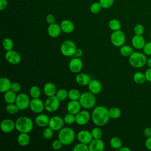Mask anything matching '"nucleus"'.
Here are the masks:
<instances>
[{
  "label": "nucleus",
  "instance_id": "nucleus-1",
  "mask_svg": "<svg viewBox=\"0 0 151 151\" xmlns=\"http://www.w3.org/2000/svg\"><path fill=\"white\" fill-rule=\"evenodd\" d=\"M91 119L96 126H103L108 123L110 119L109 110L103 106H96L91 113Z\"/></svg>",
  "mask_w": 151,
  "mask_h": 151
},
{
  "label": "nucleus",
  "instance_id": "nucleus-2",
  "mask_svg": "<svg viewBox=\"0 0 151 151\" xmlns=\"http://www.w3.org/2000/svg\"><path fill=\"white\" fill-rule=\"evenodd\" d=\"M15 129L20 133H29L32 131L34 127L32 120L27 116H21L15 122Z\"/></svg>",
  "mask_w": 151,
  "mask_h": 151
},
{
  "label": "nucleus",
  "instance_id": "nucleus-3",
  "mask_svg": "<svg viewBox=\"0 0 151 151\" xmlns=\"http://www.w3.org/2000/svg\"><path fill=\"white\" fill-rule=\"evenodd\" d=\"M76 138V134L73 129L68 127H63L59 130L58 139L61 142L63 145L71 144Z\"/></svg>",
  "mask_w": 151,
  "mask_h": 151
},
{
  "label": "nucleus",
  "instance_id": "nucleus-4",
  "mask_svg": "<svg viewBox=\"0 0 151 151\" xmlns=\"http://www.w3.org/2000/svg\"><path fill=\"white\" fill-rule=\"evenodd\" d=\"M78 101L82 107L90 109L94 107L96 105V97L94 94L90 91H86L81 94Z\"/></svg>",
  "mask_w": 151,
  "mask_h": 151
},
{
  "label": "nucleus",
  "instance_id": "nucleus-5",
  "mask_svg": "<svg viewBox=\"0 0 151 151\" xmlns=\"http://www.w3.org/2000/svg\"><path fill=\"white\" fill-rule=\"evenodd\" d=\"M147 61V58L146 55L140 52H133L129 57V62L130 65L136 68H139L143 67Z\"/></svg>",
  "mask_w": 151,
  "mask_h": 151
},
{
  "label": "nucleus",
  "instance_id": "nucleus-6",
  "mask_svg": "<svg viewBox=\"0 0 151 151\" xmlns=\"http://www.w3.org/2000/svg\"><path fill=\"white\" fill-rule=\"evenodd\" d=\"M76 48V45L73 41L70 40H66L61 43L60 46V51L64 56L71 57L74 55Z\"/></svg>",
  "mask_w": 151,
  "mask_h": 151
},
{
  "label": "nucleus",
  "instance_id": "nucleus-7",
  "mask_svg": "<svg viewBox=\"0 0 151 151\" xmlns=\"http://www.w3.org/2000/svg\"><path fill=\"white\" fill-rule=\"evenodd\" d=\"M110 41L111 44L116 47H122L126 41L124 33L121 31V29L113 31L110 35Z\"/></svg>",
  "mask_w": 151,
  "mask_h": 151
},
{
  "label": "nucleus",
  "instance_id": "nucleus-8",
  "mask_svg": "<svg viewBox=\"0 0 151 151\" xmlns=\"http://www.w3.org/2000/svg\"><path fill=\"white\" fill-rule=\"evenodd\" d=\"M60 101L55 96L48 97L44 103L45 109L50 113L54 112L58 109Z\"/></svg>",
  "mask_w": 151,
  "mask_h": 151
},
{
  "label": "nucleus",
  "instance_id": "nucleus-9",
  "mask_svg": "<svg viewBox=\"0 0 151 151\" xmlns=\"http://www.w3.org/2000/svg\"><path fill=\"white\" fill-rule=\"evenodd\" d=\"M30 101L29 96L26 93H21L17 95L15 103L19 110H24L29 107Z\"/></svg>",
  "mask_w": 151,
  "mask_h": 151
},
{
  "label": "nucleus",
  "instance_id": "nucleus-10",
  "mask_svg": "<svg viewBox=\"0 0 151 151\" xmlns=\"http://www.w3.org/2000/svg\"><path fill=\"white\" fill-rule=\"evenodd\" d=\"M64 123V119L59 116H54L50 119L48 127L54 131H59L63 127Z\"/></svg>",
  "mask_w": 151,
  "mask_h": 151
},
{
  "label": "nucleus",
  "instance_id": "nucleus-11",
  "mask_svg": "<svg viewBox=\"0 0 151 151\" xmlns=\"http://www.w3.org/2000/svg\"><path fill=\"white\" fill-rule=\"evenodd\" d=\"M29 107L33 113L39 114L41 113L45 109L44 103L40 98L32 99L30 101Z\"/></svg>",
  "mask_w": 151,
  "mask_h": 151
},
{
  "label": "nucleus",
  "instance_id": "nucleus-12",
  "mask_svg": "<svg viewBox=\"0 0 151 151\" xmlns=\"http://www.w3.org/2000/svg\"><path fill=\"white\" fill-rule=\"evenodd\" d=\"M90 118L91 115L87 110H80L76 114V123L80 126H84L89 122Z\"/></svg>",
  "mask_w": 151,
  "mask_h": 151
},
{
  "label": "nucleus",
  "instance_id": "nucleus-13",
  "mask_svg": "<svg viewBox=\"0 0 151 151\" xmlns=\"http://www.w3.org/2000/svg\"><path fill=\"white\" fill-rule=\"evenodd\" d=\"M5 58L9 63L14 65L19 64L21 60V55L13 50L7 51L5 54Z\"/></svg>",
  "mask_w": 151,
  "mask_h": 151
},
{
  "label": "nucleus",
  "instance_id": "nucleus-14",
  "mask_svg": "<svg viewBox=\"0 0 151 151\" xmlns=\"http://www.w3.org/2000/svg\"><path fill=\"white\" fill-rule=\"evenodd\" d=\"M83 63L80 58L74 57L72 58L68 64V68L71 72L73 73H78L82 70Z\"/></svg>",
  "mask_w": 151,
  "mask_h": 151
},
{
  "label": "nucleus",
  "instance_id": "nucleus-15",
  "mask_svg": "<svg viewBox=\"0 0 151 151\" xmlns=\"http://www.w3.org/2000/svg\"><path fill=\"white\" fill-rule=\"evenodd\" d=\"M77 139L79 142L88 145L93 140V137L91 132L87 130H81L77 133Z\"/></svg>",
  "mask_w": 151,
  "mask_h": 151
},
{
  "label": "nucleus",
  "instance_id": "nucleus-16",
  "mask_svg": "<svg viewBox=\"0 0 151 151\" xmlns=\"http://www.w3.org/2000/svg\"><path fill=\"white\" fill-rule=\"evenodd\" d=\"M0 127L3 132L8 133L12 132L14 129H15V123L11 119H5L1 122Z\"/></svg>",
  "mask_w": 151,
  "mask_h": 151
},
{
  "label": "nucleus",
  "instance_id": "nucleus-17",
  "mask_svg": "<svg viewBox=\"0 0 151 151\" xmlns=\"http://www.w3.org/2000/svg\"><path fill=\"white\" fill-rule=\"evenodd\" d=\"M88 145L89 151H103L104 149V143L101 139H93Z\"/></svg>",
  "mask_w": 151,
  "mask_h": 151
},
{
  "label": "nucleus",
  "instance_id": "nucleus-18",
  "mask_svg": "<svg viewBox=\"0 0 151 151\" xmlns=\"http://www.w3.org/2000/svg\"><path fill=\"white\" fill-rule=\"evenodd\" d=\"M81 106L78 100H70L67 104V111L68 113L77 114L80 110Z\"/></svg>",
  "mask_w": 151,
  "mask_h": 151
},
{
  "label": "nucleus",
  "instance_id": "nucleus-19",
  "mask_svg": "<svg viewBox=\"0 0 151 151\" xmlns=\"http://www.w3.org/2000/svg\"><path fill=\"white\" fill-rule=\"evenodd\" d=\"M87 86L89 91L94 94L100 93L102 90V84L97 79L91 80Z\"/></svg>",
  "mask_w": 151,
  "mask_h": 151
},
{
  "label": "nucleus",
  "instance_id": "nucleus-20",
  "mask_svg": "<svg viewBox=\"0 0 151 151\" xmlns=\"http://www.w3.org/2000/svg\"><path fill=\"white\" fill-rule=\"evenodd\" d=\"M145 43V40L144 37L142 36V35L135 34L132 38V46L136 49H143Z\"/></svg>",
  "mask_w": 151,
  "mask_h": 151
},
{
  "label": "nucleus",
  "instance_id": "nucleus-21",
  "mask_svg": "<svg viewBox=\"0 0 151 151\" xmlns=\"http://www.w3.org/2000/svg\"><path fill=\"white\" fill-rule=\"evenodd\" d=\"M50 117L45 114L39 113L35 118V124L41 127H44L48 126L50 122Z\"/></svg>",
  "mask_w": 151,
  "mask_h": 151
},
{
  "label": "nucleus",
  "instance_id": "nucleus-22",
  "mask_svg": "<svg viewBox=\"0 0 151 151\" xmlns=\"http://www.w3.org/2000/svg\"><path fill=\"white\" fill-rule=\"evenodd\" d=\"M61 32L60 25L57 23L50 24L47 28V32L48 35L52 38L58 37Z\"/></svg>",
  "mask_w": 151,
  "mask_h": 151
},
{
  "label": "nucleus",
  "instance_id": "nucleus-23",
  "mask_svg": "<svg viewBox=\"0 0 151 151\" xmlns=\"http://www.w3.org/2000/svg\"><path fill=\"white\" fill-rule=\"evenodd\" d=\"M61 31L66 33H71L74 29V25L72 21L68 19H64L62 21L60 24Z\"/></svg>",
  "mask_w": 151,
  "mask_h": 151
},
{
  "label": "nucleus",
  "instance_id": "nucleus-24",
  "mask_svg": "<svg viewBox=\"0 0 151 151\" xmlns=\"http://www.w3.org/2000/svg\"><path fill=\"white\" fill-rule=\"evenodd\" d=\"M43 91L44 94L47 97L55 96L57 92V88L54 83L51 82H48L44 84L43 87Z\"/></svg>",
  "mask_w": 151,
  "mask_h": 151
},
{
  "label": "nucleus",
  "instance_id": "nucleus-25",
  "mask_svg": "<svg viewBox=\"0 0 151 151\" xmlns=\"http://www.w3.org/2000/svg\"><path fill=\"white\" fill-rule=\"evenodd\" d=\"M76 82L81 86H86L88 84L91 78L90 77L85 73H79L76 76Z\"/></svg>",
  "mask_w": 151,
  "mask_h": 151
},
{
  "label": "nucleus",
  "instance_id": "nucleus-26",
  "mask_svg": "<svg viewBox=\"0 0 151 151\" xmlns=\"http://www.w3.org/2000/svg\"><path fill=\"white\" fill-rule=\"evenodd\" d=\"M12 83L10 80L6 77H1L0 78V91L1 93H5L11 90Z\"/></svg>",
  "mask_w": 151,
  "mask_h": 151
},
{
  "label": "nucleus",
  "instance_id": "nucleus-27",
  "mask_svg": "<svg viewBox=\"0 0 151 151\" xmlns=\"http://www.w3.org/2000/svg\"><path fill=\"white\" fill-rule=\"evenodd\" d=\"M30 137L27 133H20L17 137V142L21 146H25L29 144Z\"/></svg>",
  "mask_w": 151,
  "mask_h": 151
},
{
  "label": "nucleus",
  "instance_id": "nucleus-28",
  "mask_svg": "<svg viewBox=\"0 0 151 151\" xmlns=\"http://www.w3.org/2000/svg\"><path fill=\"white\" fill-rule=\"evenodd\" d=\"M17 95H16V93H15L11 90H9L5 93L4 99L5 101L7 104L15 103L17 99Z\"/></svg>",
  "mask_w": 151,
  "mask_h": 151
},
{
  "label": "nucleus",
  "instance_id": "nucleus-29",
  "mask_svg": "<svg viewBox=\"0 0 151 151\" xmlns=\"http://www.w3.org/2000/svg\"><path fill=\"white\" fill-rule=\"evenodd\" d=\"M109 144L112 149L117 150H119V149L122 147V141L121 139L117 136L111 137L110 140Z\"/></svg>",
  "mask_w": 151,
  "mask_h": 151
},
{
  "label": "nucleus",
  "instance_id": "nucleus-30",
  "mask_svg": "<svg viewBox=\"0 0 151 151\" xmlns=\"http://www.w3.org/2000/svg\"><path fill=\"white\" fill-rule=\"evenodd\" d=\"M133 48L129 45H123L120 47V53L123 57H129L133 52Z\"/></svg>",
  "mask_w": 151,
  "mask_h": 151
},
{
  "label": "nucleus",
  "instance_id": "nucleus-31",
  "mask_svg": "<svg viewBox=\"0 0 151 151\" xmlns=\"http://www.w3.org/2000/svg\"><path fill=\"white\" fill-rule=\"evenodd\" d=\"M109 28L113 31H118L121 29L120 22L117 19H111L109 21Z\"/></svg>",
  "mask_w": 151,
  "mask_h": 151
},
{
  "label": "nucleus",
  "instance_id": "nucleus-32",
  "mask_svg": "<svg viewBox=\"0 0 151 151\" xmlns=\"http://www.w3.org/2000/svg\"><path fill=\"white\" fill-rule=\"evenodd\" d=\"M133 80L137 84H142L146 81L145 74L141 72L135 73L133 76Z\"/></svg>",
  "mask_w": 151,
  "mask_h": 151
},
{
  "label": "nucleus",
  "instance_id": "nucleus-33",
  "mask_svg": "<svg viewBox=\"0 0 151 151\" xmlns=\"http://www.w3.org/2000/svg\"><path fill=\"white\" fill-rule=\"evenodd\" d=\"M81 94L80 91L76 88H71L68 91V98L70 100H78Z\"/></svg>",
  "mask_w": 151,
  "mask_h": 151
},
{
  "label": "nucleus",
  "instance_id": "nucleus-34",
  "mask_svg": "<svg viewBox=\"0 0 151 151\" xmlns=\"http://www.w3.org/2000/svg\"><path fill=\"white\" fill-rule=\"evenodd\" d=\"M109 114L110 118L112 119H117L121 115V110L117 107H113L109 110Z\"/></svg>",
  "mask_w": 151,
  "mask_h": 151
},
{
  "label": "nucleus",
  "instance_id": "nucleus-35",
  "mask_svg": "<svg viewBox=\"0 0 151 151\" xmlns=\"http://www.w3.org/2000/svg\"><path fill=\"white\" fill-rule=\"evenodd\" d=\"M41 91L40 87H38L37 86H32L30 88L29 91V94L32 99L40 98L41 96Z\"/></svg>",
  "mask_w": 151,
  "mask_h": 151
},
{
  "label": "nucleus",
  "instance_id": "nucleus-36",
  "mask_svg": "<svg viewBox=\"0 0 151 151\" xmlns=\"http://www.w3.org/2000/svg\"><path fill=\"white\" fill-rule=\"evenodd\" d=\"M2 46L6 51L12 50L14 47V42L9 38H5L2 41Z\"/></svg>",
  "mask_w": 151,
  "mask_h": 151
},
{
  "label": "nucleus",
  "instance_id": "nucleus-37",
  "mask_svg": "<svg viewBox=\"0 0 151 151\" xmlns=\"http://www.w3.org/2000/svg\"><path fill=\"white\" fill-rule=\"evenodd\" d=\"M5 110L9 114H15L18 112L19 110L15 103H10L6 105Z\"/></svg>",
  "mask_w": 151,
  "mask_h": 151
},
{
  "label": "nucleus",
  "instance_id": "nucleus-38",
  "mask_svg": "<svg viewBox=\"0 0 151 151\" xmlns=\"http://www.w3.org/2000/svg\"><path fill=\"white\" fill-rule=\"evenodd\" d=\"M55 96L60 101H64L68 97V91L64 88H60L57 91Z\"/></svg>",
  "mask_w": 151,
  "mask_h": 151
},
{
  "label": "nucleus",
  "instance_id": "nucleus-39",
  "mask_svg": "<svg viewBox=\"0 0 151 151\" xmlns=\"http://www.w3.org/2000/svg\"><path fill=\"white\" fill-rule=\"evenodd\" d=\"M102 9V7L99 2H95L91 4L90 6V11L92 14H97L99 13Z\"/></svg>",
  "mask_w": 151,
  "mask_h": 151
},
{
  "label": "nucleus",
  "instance_id": "nucleus-40",
  "mask_svg": "<svg viewBox=\"0 0 151 151\" xmlns=\"http://www.w3.org/2000/svg\"><path fill=\"white\" fill-rule=\"evenodd\" d=\"M64 123L67 124H73L76 123V115L68 113L64 117Z\"/></svg>",
  "mask_w": 151,
  "mask_h": 151
},
{
  "label": "nucleus",
  "instance_id": "nucleus-41",
  "mask_svg": "<svg viewBox=\"0 0 151 151\" xmlns=\"http://www.w3.org/2000/svg\"><path fill=\"white\" fill-rule=\"evenodd\" d=\"M73 151H89L88 145L87 144L79 142L78 143L76 144L73 149Z\"/></svg>",
  "mask_w": 151,
  "mask_h": 151
},
{
  "label": "nucleus",
  "instance_id": "nucleus-42",
  "mask_svg": "<svg viewBox=\"0 0 151 151\" xmlns=\"http://www.w3.org/2000/svg\"><path fill=\"white\" fill-rule=\"evenodd\" d=\"M91 133L93 139H101L103 136V131L100 127H94Z\"/></svg>",
  "mask_w": 151,
  "mask_h": 151
},
{
  "label": "nucleus",
  "instance_id": "nucleus-43",
  "mask_svg": "<svg viewBox=\"0 0 151 151\" xmlns=\"http://www.w3.org/2000/svg\"><path fill=\"white\" fill-rule=\"evenodd\" d=\"M54 130H52L50 127H46L42 132V136L45 139H50L53 136Z\"/></svg>",
  "mask_w": 151,
  "mask_h": 151
},
{
  "label": "nucleus",
  "instance_id": "nucleus-44",
  "mask_svg": "<svg viewBox=\"0 0 151 151\" xmlns=\"http://www.w3.org/2000/svg\"><path fill=\"white\" fill-rule=\"evenodd\" d=\"M114 1V0H99V2H100L102 8L108 9L113 5Z\"/></svg>",
  "mask_w": 151,
  "mask_h": 151
},
{
  "label": "nucleus",
  "instance_id": "nucleus-45",
  "mask_svg": "<svg viewBox=\"0 0 151 151\" xmlns=\"http://www.w3.org/2000/svg\"><path fill=\"white\" fill-rule=\"evenodd\" d=\"M144 31H145L144 27L142 24H136L133 28V31L134 34L137 35H142L144 32Z\"/></svg>",
  "mask_w": 151,
  "mask_h": 151
},
{
  "label": "nucleus",
  "instance_id": "nucleus-46",
  "mask_svg": "<svg viewBox=\"0 0 151 151\" xmlns=\"http://www.w3.org/2000/svg\"><path fill=\"white\" fill-rule=\"evenodd\" d=\"M63 143L61 142L58 139L56 140H54L51 144V147L54 150H59L63 146Z\"/></svg>",
  "mask_w": 151,
  "mask_h": 151
},
{
  "label": "nucleus",
  "instance_id": "nucleus-47",
  "mask_svg": "<svg viewBox=\"0 0 151 151\" xmlns=\"http://www.w3.org/2000/svg\"><path fill=\"white\" fill-rule=\"evenodd\" d=\"M143 51L145 54L147 55H151V41L145 43L143 48Z\"/></svg>",
  "mask_w": 151,
  "mask_h": 151
},
{
  "label": "nucleus",
  "instance_id": "nucleus-48",
  "mask_svg": "<svg viewBox=\"0 0 151 151\" xmlns=\"http://www.w3.org/2000/svg\"><path fill=\"white\" fill-rule=\"evenodd\" d=\"M21 86L19 83H17V82L12 83L11 86V90H12L15 93H18L21 90Z\"/></svg>",
  "mask_w": 151,
  "mask_h": 151
},
{
  "label": "nucleus",
  "instance_id": "nucleus-49",
  "mask_svg": "<svg viewBox=\"0 0 151 151\" xmlns=\"http://www.w3.org/2000/svg\"><path fill=\"white\" fill-rule=\"evenodd\" d=\"M45 20H46V22H47L49 25L55 22V18L54 15H52V14H48V15L46 16Z\"/></svg>",
  "mask_w": 151,
  "mask_h": 151
},
{
  "label": "nucleus",
  "instance_id": "nucleus-50",
  "mask_svg": "<svg viewBox=\"0 0 151 151\" xmlns=\"http://www.w3.org/2000/svg\"><path fill=\"white\" fill-rule=\"evenodd\" d=\"M8 6L7 0H0V10L2 11L5 9Z\"/></svg>",
  "mask_w": 151,
  "mask_h": 151
},
{
  "label": "nucleus",
  "instance_id": "nucleus-51",
  "mask_svg": "<svg viewBox=\"0 0 151 151\" xmlns=\"http://www.w3.org/2000/svg\"><path fill=\"white\" fill-rule=\"evenodd\" d=\"M146 79L147 81L151 82V68H149L145 73Z\"/></svg>",
  "mask_w": 151,
  "mask_h": 151
},
{
  "label": "nucleus",
  "instance_id": "nucleus-52",
  "mask_svg": "<svg viewBox=\"0 0 151 151\" xmlns=\"http://www.w3.org/2000/svg\"><path fill=\"white\" fill-rule=\"evenodd\" d=\"M145 146L147 149L151 150V136L147 137L145 140Z\"/></svg>",
  "mask_w": 151,
  "mask_h": 151
},
{
  "label": "nucleus",
  "instance_id": "nucleus-53",
  "mask_svg": "<svg viewBox=\"0 0 151 151\" xmlns=\"http://www.w3.org/2000/svg\"><path fill=\"white\" fill-rule=\"evenodd\" d=\"M83 51L81 49H80V48H76L75 52H74V55L75 56V57H78V58H80L82 55H83Z\"/></svg>",
  "mask_w": 151,
  "mask_h": 151
},
{
  "label": "nucleus",
  "instance_id": "nucleus-54",
  "mask_svg": "<svg viewBox=\"0 0 151 151\" xmlns=\"http://www.w3.org/2000/svg\"><path fill=\"white\" fill-rule=\"evenodd\" d=\"M143 134L146 137H149L151 136V128L146 127L145 129L143 131Z\"/></svg>",
  "mask_w": 151,
  "mask_h": 151
},
{
  "label": "nucleus",
  "instance_id": "nucleus-55",
  "mask_svg": "<svg viewBox=\"0 0 151 151\" xmlns=\"http://www.w3.org/2000/svg\"><path fill=\"white\" fill-rule=\"evenodd\" d=\"M120 151H130L131 149L127 147H126V146H122L120 149H119Z\"/></svg>",
  "mask_w": 151,
  "mask_h": 151
},
{
  "label": "nucleus",
  "instance_id": "nucleus-56",
  "mask_svg": "<svg viewBox=\"0 0 151 151\" xmlns=\"http://www.w3.org/2000/svg\"><path fill=\"white\" fill-rule=\"evenodd\" d=\"M146 64L147 65V66H148L149 68H151V58H149L148 60H147Z\"/></svg>",
  "mask_w": 151,
  "mask_h": 151
}]
</instances>
